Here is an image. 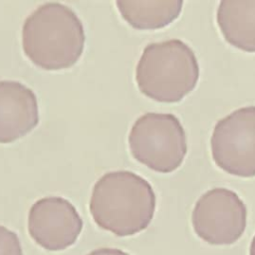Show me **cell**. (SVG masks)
I'll return each mask as SVG.
<instances>
[{"instance_id": "52a82bcc", "label": "cell", "mask_w": 255, "mask_h": 255, "mask_svg": "<svg viewBox=\"0 0 255 255\" xmlns=\"http://www.w3.org/2000/svg\"><path fill=\"white\" fill-rule=\"evenodd\" d=\"M83 228L75 205L67 198L48 195L30 207L28 230L37 244L48 251H60L73 245Z\"/></svg>"}, {"instance_id": "5b68a950", "label": "cell", "mask_w": 255, "mask_h": 255, "mask_svg": "<svg viewBox=\"0 0 255 255\" xmlns=\"http://www.w3.org/2000/svg\"><path fill=\"white\" fill-rule=\"evenodd\" d=\"M215 163L228 173L255 175V106L236 109L219 119L210 137Z\"/></svg>"}, {"instance_id": "8fae6325", "label": "cell", "mask_w": 255, "mask_h": 255, "mask_svg": "<svg viewBox=\"0 0 255 255\" xmlns=\"http://www.w3.org/2000/svg\"><path fill=\"white\" fill-rule=\"evenodd\" d=\"M0 255H23L17 234L3 225H0Z\"/></svg>"}, {"instance_id": "4fadbf2b", "label": "cell", "mask_w": 255, "mask_h": 255, "mask_svg": "<svg viewBox=\"0 0 255 255\" xmlns=\"http://www.w3.org/2000/svg\"><path fill=\"white\" fill-rule=\"evenodd\" d=\"M250 255H255V235H254L251 245H250Z\"/></svg>"}, {"instance_id": "30bf717a", "label": "cell", "mask_w": 255, "mask_h": 255, "mask_svg": "<svg viewBox=\"0 0 255 255\" xmlns=\"http://www.w3.org/2000/svg\"><path fill=\"white\" fill-rule=\"evenodd\" d=\"M123 18L136 29H157L178 17L182 0H117Z\"/></svg>"}, {"instance_id": "ba28073f", "label": "cell", "mask_w": 255, "mask_h": 255, "mask_svg": "<svg viewBox=\"0 0 255 255\" xmlns=\"http://www.w3.org/2000/svg\"><path fill=\"white\" fill-rule=\"evenodd\" d=\"M39 122L38 99L27 85L0 80V142L12 141Z\"/></svg>"}, {"instance_id": "3957f363", "label": "cell", "mask_w": 255, "mask_h": 255, "mask_svg": "<svg viewBox=\"0 0 255 255\" xmlns=\"http://www.w3.org/2000/svg\"><path fill=\"white\" fill-rule=\"evenodd\" d=\"M198 78L194 51L177 38L147 44L135 67L139 91L158 102H178L195 88Z\"/></svg>"}, {"instance_id": "7c38bea8", "label": "cell", "mask_w": 255, "mask_h": 255, "mask_svg": "<svg viewBox=\"0 0 255 255\" xmlns=\"http://www.w3.org/2000/svg\"><path fill=\"white\" fill-rule=\"evenodd\" d=\"M88 255H129V254L116 248H99L92 251Z\"/></svg>"}, {"instance_id": "9c48e42d", "label": "cell", "mask_w": 255, "mask_h": 255, "mask_svg": "<svg viewBox=\"0 0 255 255\" xmlns=\"http://www.w3.org/2000/svg\"><path fill=\"white\" fill-rule=\"evenodd\" d=\"M216 20L227 42L255 52V0H221Z\"/></svg>"}, {"instance_id": "8992f818", "label": "cell", "mask_w": 255, "mask_h": 255, "mask_svg": "<svg viewBox=\"0 0 255 255\" xmlns=\"http://www.w3.org/2000/svg\"><path fill=\"white\" fill-rule=\"evenodd\" d=\"M191 221L202 240L212 245H229L236 242L246 228L247 208L235 191L214 187L197 199Z\"/></svg>"}, {"instance_id": "7a4b0ae2", "label": "cell", "mask_w": 255, "mask_h": 255, "mask_svg": "<svg viewBox=\"0 0 255 255\" xmlns=\"http://www.w3.org/2000/svg\"><path fill=\"white\" fill-rule=\"evenodd\" d=\"M82 20L68 5L48 1L36 7L22 26L25 54L38 66L54 70L72 66L83 53Z\"/></svg>"}, {"instance_id": "277c9868", "label": "cell", "mask_w": 255, "mask_h": 255, "mask_svg": "<svg viewBox=\"0 0 255 255\" xmlns=\"http://www.w3.org/2000/svg\"><path fill=\"white\" fill-rule=\"evenodd\" d=\"M132 156L158 172H170L183 161L187 151L186 133L173 114L147 112L132 124L128 133Z\"/></svg>"}, {"instance_id": "6da1fadb", "label": "cell", "mask_w": 255, "mask_h": 255, "mask_svg": "<svg viewBox=\"0 0 255 255\" xmlns=\"http://www.w3.org/2000/svg\"><path fill=\"white\" fill-rule=\"evenodd\" d=\"M155 204L154 190L145 178L119 169L104 173L95 182L90 212L101 228L117 236H129L149 225Z\"/></svg>"}]
</instances>
